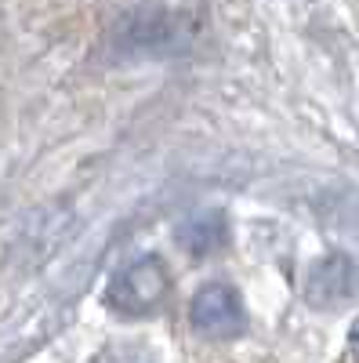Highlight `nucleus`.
Returning a JSON list of instances; mask_svg holds the SVG:
<instances>
[{"mask_svg": "<svg viewBox=\"0 0 359 363\" xmlns=\"http://www.w3.org/2000/svg\"><path fill=\"white\" fill-rule=\"evenodd\" d=\"M167 291H171L167 265L160 258H153V255H142V258L124 262L113 272V280L106 287V301H109L113 313L149 316V313H156L167 301Z\"/></svg>", "mask_w": 359, "mask_h": 363, "instance_id": "obj_1", "label": "nucleus"}, {"mask_svg": "<svg viewBox=\"0 0 359 363\" xmlns=\"http://www.w3.org/2000/svg\"><path fill=\"white\" fill-rule=\"evenodd\" d=\"M189 323L200 330L203 338H239L247 330V313H244V298L229 284H207L196 291L193 306H189Z\"/></svg>", "mask_w": 359, "mask_h": 363, "instance_id": "obj_2", "label": "nucleus"}, {"mask_svg": "<svg viewBox=\"0 0 359 363\" xmlns=\"http://www.w3.org/2000/svg\"><path fill=\"white\" fill-rule=\"evenodd\" d=\"M359 294V265L345 255H326L305 272V301L316 309H341Z\"/></svg>", "mask_w": 359, "mask_h": 363, "instance_id": "obj_3", "label": "nucleus"}, {"mask_svg": "<svg viewBox=\"0 0 359 363\" xmlns=\"http://www.w3.org/2000/svg\"><path fill=\"white\" fill-rule=\"evenodd\" d=\"M222 240H225V225L218 215H200V218L186 222L182 233H178V244L189 255H211L222 247Z\"/></svg>", "mask_w": 359, "mask_h": 363, "instance_id": "obj_4", "label": "nucleus"}, {"mask_svg": "<svg viewBox=\"0 0 359 363\" xmlns=\"http://www.w3.org/2000/svg\"><path fill=\"white\" fill-rule=\"evenodd\" d=\"M95 363H156V359H153V352H149L145 345H113Z\"/></svg>", "mask_w": 359, "mask_h": 363, "instance_id": "obj_5", "label": "nucleus"}, {"mask_svg": "<svg viewBox=\"0 0 359 363\" xmlns=\"http://www.w3.org/2000/svg\"><path fill=\"white\" fill-rule=\"evenodd\" d=\"M348 356L359 363V320L352 323V330H348Z\"/></svg>", "mask_w": 359, "mask_h": 363, "instance_id": "obj_6", "label": "nucleus"}]
</instances>
